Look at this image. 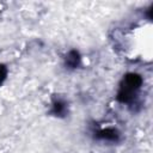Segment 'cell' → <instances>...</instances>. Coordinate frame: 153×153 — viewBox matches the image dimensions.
I'll list each match as a JSON object with an SVG mask.
<instances>
[{"label": "cell", "instance_id": "5", "mask_svg": "<svg viewBox=\"0 0 153 153\" xmlns=\"http://www.w3.org/2000/svg\"><path fill=\"white\" fill-rule=\"evenodd\" d=\"M6 75V69L4 68V66H0V82L2 81V79L5 78Z\"/></svg>", "mask_w": 153, "mask_h": 153}, {"label": "cell", "instance_id": "2", "mask_svg": "<svg viewBox=\"0 0 153 153\" xmlns=\"http://www.w3.org/2000/svg\"><path fill=\"white\" fill-rule=\"evenodd\" d=\"M99 136L106 140H116L117 139V133L114 129H106V130H102L99 133Z\"/></svg>", "mask_w": 153, "mask_h": 153}, {"label": "cell", "instance_id": "1", "mask_svg": "<svg viewBox=\"0 0 153 153\" xmlns=\"http://www.w3.org/2000/svg\"><path fill=\"white\" fill-rule=\"evenodd\" d=\"M141 81H142L141 78L136 74H130V75L126 76L124 85L122 86V90L118 94L120 99L122 102H130L133 99V96H134L135 91L140 87Z\"/></svg>", "mask_w": 153, "mask_h": 153}, {"label": "cell", "instance_id": "4", "mask_svg": "<svg viewBox=\"0 0 153 153\" xmlns=\"http://www.w3.org/2000/svg\"><path fill=\"white\" fill-rule=\"evenodd\" d=\"M54 108H55V112H56V114H62V111H63V109H65V106H63L62 103H55Z\"/></svg>", "mask_w": 153, "mask_h": 153}, {"label": "cell", "instance_id": "3", "mask_svg": "<svg viewBox=\"0 0 153 153\" xmlns=\"http://www.w3.org/2000/svg\"><path fill=\"white\" fill-rule=\"evenodd\" d=\"M78 60H79V56H78V53L76 51H71L68 54V57H67V63L72 67L76 66L78 65Z\"/></svg>", "mask_w": 153, "mask_h": 153}]
</instances>
